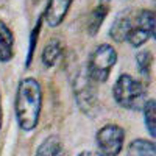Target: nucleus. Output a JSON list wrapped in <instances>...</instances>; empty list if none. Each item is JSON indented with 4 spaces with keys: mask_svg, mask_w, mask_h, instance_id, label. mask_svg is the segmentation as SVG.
Wrapping results in <instances>:
<instances>
[{
    "mask_svg": "<svg viewBox=\"0 0 156 156\" xmlns=\"http://www.w3.org/2000/svg\"><path fill=\"white\" fill-rule=\"evenodd\" d=\"M36 156H66L64 144L59 139V136L51 134L47 136L36 150Z\"/></svg>",
    "mask_w": 156,
    "mask_h": 156,
    "instance_id": "1a4fd4ad",
    "label": "nucleus"
},
{
    "mask_svg": "<svg viewBox=\"0 0 156 156\" xmlns=\"http://www.w3.org/2000/svg\"><path fill=\"white\" fill-rule=\"evenodd\" d=\"M61 51H62V47H61V42L58 39L48 41L42 50V53H41V61L44 64V67H47V69L53 67L58 62V59L61 58Z\"/></svg>",
    "mask_w": 156,
    "mask_h": 156,
    "instance_id": "9d476101",
    "label": "nucleus"
},
{
    "mask_svg": "<svg viewBox=\"0 0 156 156\" xmlns=\"http://www.w3.org/2000/svg\"><path fill=\"white\" fill-rule=\"evenodd\" d=\"M2 117H3V112H2V105H0V128H2Z\"/></svg>",
    "mask_w": 156,
    "mask_h": 156,
    "instance_id": "6ab92c4d",
    "label": "nucleus"
},
{
    "mask_svg": "<svg viewBox=\"0 0 156 156\" xmlns=\"http://www.w3.org/2000/svg\"><path fill=\"white\" fill-rule=\"evenodd\" d=\"M131 28H133V17L129 16V11H122L120 14L115 16V19L111 25L109 37L117 44L125 42Z\"/></svg>",
    "mask_w": 156,
    "mask_h": 156,
    "instance_id": "0eeeda50",
    "label": "nucleus"
},
{
    "mask_svg": "<svg viewBox=\"0 0 156 156\" xmlns=\"http://www.w3.org/2000/svg\"><path fill=\"white\" fill-rule=\"evenodd\" d=\"M78 156H101L100 153H95V151H90V150H86V151H81Z\"/></svg>",
    "mask_w": 156,
    "mask_h": 156,
    "instance_id": "a211bd4d",
    "label": "nucleus"
},
{
    "mask_svg": "<svg viewBox=\"0 0 156 156\" xmlns=\"http://www.w3.org/2000/svg\"><path fill=\"white\" fill-rule=\"evenodd\" d=\"M112 97L119 106L125 109H140L145 103V87L134 76L122 73L112 87Z\"/></svg>",
    "mask_w": 156,
    "mask_h": 156,
    "instance_id": "f03ea898",
    "label": "nucleus"
},
{
    "mask_svg": "<svg viewBox=\"0 0 156 156\" xmlns=\"http://www.w3.org/2000/svg\"><path fill=\"white\" fill-rule=\"evenodd\" d=\"M148 39H150L148 34L145 31H142L140 28H137L134 25V22H133V28H131V31H129V34L126 37V42L131 44V47H140V45H144Z\"/></svg>",
    "mask_w": 156,
    "mask_h": 156,
    "instance_id": "dca6fc26",
    "label": "nucleus"
},
{
    "mask_svg": "<svg viewBox=\"0 0 156 156\" xmlns=\"http://www.w3.org/2000/svg\"><path fill=\"white\" fill-rule=\"evenodd\" d=\"M73 95L78 106L84 114L94 115V111L97 109V90L94 81L87 76L86 72L76 76L73 83Z\"/></svg>",
    "mask_w": 156,
    "mask_h": 156,
    "instance_id": "39448f33",
    "label": "nucleus"
},
{
    "mask_svg": "<svg viewBox=\"0 0 156 156\" xmlns=\"http://www.w3.org/2000/svg\"><path fill=\"white\" fill-rule=\"evenodd\" d=\"M14 55V34L11 28L0 19V61L8 62Z\"/></svg>",
    "mask_w": 156,
    "mask_h": 156,
    "instance_id": "6e6552de",
    "label": "nucleus"
},
{
    "mask_svg": "<svg viewBox=\"0 0 156 156\" xmlns=\"http://www.w3.org/2000/svg\"><path fill=\"white\" fill-rule=\"evenodd\" d=\"M42 108V86L36 78H23L19 81L14 100L16 120L22 131L28 133L37 126Z\"/></svg>",
    "mask_w": 156,
    "mask_h": 156,
    "instance_id": "f257e3e1",
    "label": "nucleus"
},
{
    "mask_svg": "<svg viewBox=\"0 0 156 156\" xmlns=\"http://www.w3.org/2000/svg\"><path fill=\"white\" fill-rule=\"evenodd\" d=\"M154 142L147 139H134L128 145V156H154Z\"/></svg>",
    "mask_w": 156,
    "mask_h": 156,
    "instance_id": "f8f14e48",
    "label": "nucleus"
},
{
    "mask_svg": "<svg viewBox=\"0 0 156 156\" xmlns=\"http://www.w3.org/2000/svg\"><path fill=\"white\" fill-rule=\"evenodd\" d=\"M39 27H41V20L37 22L36 28L33 30V34H31V48H30V53H28V61H27V66L30 64V61H31V58H33V48H34V41H36V36L39 34Z\"/></svg>",
    "mask_w": 156,
    "mask_h": 156,
    "instance_id": "f3484780",
    "label": "nucleus"
},
{
    "mask_svg": "<svg viewBox=\"0 0 156 156\" xmlns=\"http://www.w3.org/2000/svg\"><path fill=\"white\" fill-rule=\"evenodd\" d=\"M106 14H108V3H100L92 12H90V16L87 19V33L90 36L97 34L98 28L101 27L103 20L106 17Z\"/></svg>",
    "mask_w": 156,
    "mask_h": 156,
    "instance_id": "ddd939ff",
    "label": "nucleus"
},
{
    "mask_svg": "<svg viewBox=\"0 0 156 156\" xmlns=\"http://www.w3.org/2000/svg\"><path fill=\"white\" fill-rule=\"evenodd\" d=\"M136 62H137V67L140 70V73L144 76L150 75V67H151V62H153V55L150 50H142L136 55Z\"/></svg>",
    "mask_w": 156,
    "mask_h": 156,
    "instance_id": "2eb2a0df",
    "label": "nucleus"
},
{
    "mask_svg": "<svg viewBox=\"0 0 156 156\" xmlns=\"http://www.w3.org/2000/svg\"><path fill=\"white\" fill-rule=\"evenodd\" d=\"M134 25L145 31L150 39H154V11L140 9L134 17Z\"/></svg>",
    "mask_w": 156,
    "mask_h": 156,
    "instance_id": "9b49d317",
    "label": "nucleus"
},
{
    "mask_svg": "<svg viewBox=\"0 0 156 156\" xmlns=\"http://www.w3.org/2000/svg\"><path fill=\"white\" fill-rule=\"evenodd\" d=\"M142 109H144V120H145L147 131H148V133H150V136L154 139V136H156V125H154L156 103H154V98L145 100V103L142 105Z\"/></svg>",
    "mask_w": 156,
    "mask_h": 156,
    "instance_id": "4468645a",
    "label": "nucleus"
},
{
    "mask_svg": "<svg viewBox=\"0 0 156 156\" xmlns=\"http://www.w3.org/2000/svg\"><path fill=\"white\" fill-rule=\"evenodd\" d=\"M117 62V51L109 44H100L87 59L86 73L94 83H105Z\"/></svg>",
    "mask_w": 156,
    "mask_h": 156,
    "instance_id": "7ed1b4c3",
    "label": "nucleus"
},
{
    "mask_svg": "<svg viewBox=\"0 0 156 156\" xmlns=\"http://www.w3.org/2000/svg\"><path fill=\"white\" fill-rule=\"evenodd\" d=\"M123 128L115 123H108L101 126L95 134V144L101 156H119L123 148Z\"/></svg>",
    "mask_w": 156,
    "mask_h": 156,
    "instance_id": "20e7f679",
    "label": "nucleus"
},
{
    "mask_svg": "<svg viewBox=\"0 0 156 156\" xmlns=\"http://www.w3.org/2000/svg\"><path fill=\"white\" fill-rule=\"evenodd\" d=\"M72 2L73 0H48L47 8L44 11V16H42V19L45 20L48 27L55 28L66 19Z\"/></svg>",
    "mask_w": 156,
    "mask_h": 156,
    "instance_id": "423d86ee",
    "label": "nucleus"
}]
</instances>
